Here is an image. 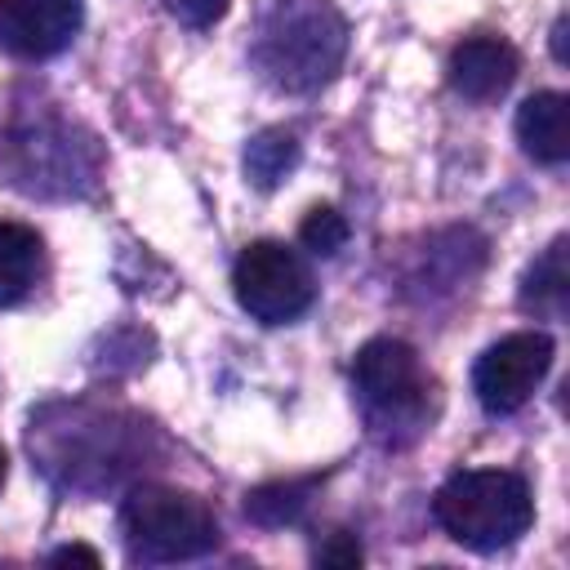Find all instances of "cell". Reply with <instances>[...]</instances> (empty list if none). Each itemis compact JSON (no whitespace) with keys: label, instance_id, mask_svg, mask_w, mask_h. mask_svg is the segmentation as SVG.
<instances>
[{"label":"cell","instance_id":"cell-12","mask_svg":"<svg viewBox=\"0 0 570 570\" xmlns=\"http://www.w3.org/2000/svg\"><path fill=\"white\" fill-rule=\"evenodd\" d=\"M298 160V142L289 129H263L249 147H245V174L258 187H276Z\"/></svg>","mask_w":570,"mask_h":570},{"label":"cell","instance_id":"cell-16","mask_svg":"<svg viewBox=\"0 0 570 570\" xmlns=\"http://www.w3.org/2000/svg\"><path fill=\"white\" fill-rule=\"evenodd\" d=\"M165 9L187 27H214L227 13V0H165Z\"/></svg>","mask_w":570,"mask_h":570},{"label":"cell","instance_id":"cell-9","mask_svg":"<svg viewBox=\"0 0 570 570\" xmlns=\"http://www.w3.org/2000/svg\"><path fill=\"white\" fill-rule=\"evenodd\" d=\"M517 138L525 156L543 165H561L570 156V102L557 89H543L517 107Z\"/></svg>","mask_w":570,"mask_h":570},{"label":"cell","instance_id":"cell-8","mask_svg":"<svg viewBox=\"0 0 570 570\" xmlns=\"http://www.w3.org/2000/svg\"><path fill=\"white\" fill-rule=\"evenodd\" d=\"M517 67H521V58H517V49L508 40H499V36H472V40L454 45L445 71H450L454 94H463L472 102H490V98H499V94L512 89Z\"/></svg>","mask_w":570,"mask_h":570},{"label":"cell","instance_id":"cell-2","mask_svg":"<svg viewBox=\"0 0 570 570\" xmlns=\"http://www.w3.org/2000/svg\"><path fill=\"white\" fill-rule=\"evenodd\" d=\"M432 512L454 543H463L472 552H499L530 530L534 499L517 472L468 468V472H454L436 490Z\"/></svg>","mask_w":570,"mask_h":570},{"label":"cell","instance_id":"cell-5","mask_svg":"<svg viewBox=\"0 0 570 570\" xmlns=\"http://www.w3.org/2000/svg\"><path fill=\"white\" fill-rule=\"evenodd\" d=\"M232 285H236V303L263 325H285V321L303 316L316 298V281H312L303 254L289 249L285 240L245 245L232 267Z\"/></svg>","mask_w":570,"mask_h":570},{"label":"cell","instance_id":"cell-10","mask_svg":"<svg viewBox=\"0 0 570 570\" xmlns=\"http://www.w3.org/2000/svg\"><path fill=\"white\" fill-rule=\"evenodd\" d=\"M40 258H45L40 236L22 223L0 218V307H13L36 289Z\"/></svg>","mask_w":570,"mask_h":570},{"label":"cell","instance_id":"cell-3","mask_svg":"<svg viewBox=\"0 0 570 570\" xmlns=\"http://www.w3.org/2000/svg\"><path fill=\"white\" fill-rule=\"evenodd\" d=\"M120 530L142 561H187L218 548V521L205 499L174 485H138L120 508Z\"/></svg>","mask_w":570,"mask_h":570},{"label":"cell","instance_id":"cell-17","mask_svg":"<svg viewBox=\"0 0 570 570\" xmlns=\"http://www.w3.org/2000/svg\"><path fill=\"white\" fill-rule=\"evenodd\" d=\"M49 561H53V566H89V570H94L102 557H98L94 548H85V543H67V548H58Z\"/></svg>","mask_w":570,"mask_h":570},{"label":"cell","instance_id":"cell-15","mask_svg":"<svg viewBox=\"0 0 570 570\" xmlns=\"http://www.w3.org/2000/svg\"><path fill=\"white\" fill-rule=\"evenodd\" d=\"M361 543H356V534H347V530H338V534H330L321 548H316V561L321 566H334V570H352V566H361Z\"/></svg>","mask_w":570,"mask_h":570},{"label":"cell","instance_id":"cell-13","mask_svg":"<svg viewBox=\"0 0 570 570\" xmlns=\"http://www.w3.org/2000/svg\"><path fill=\"white\" fill-rule=\"evenodd\" d=\"M307 490L312 481H276V485H258L245 494V512L258 525H285L307 508Z\"/></svg>","mask_w":570,"mask_h":570},{"label":"cell","instance_id":"cell-19","mask_svg":"<svg viewBox=\"0 0 570 570\" xmlns=\"http://www.w3.org/2000/svg\"><path fill=\"white\" fill-rule=\"evenodd\" d=\"M4 472H9V454H4V445H0V490H4Z\"/></svg>","mask_w":570,"mask_h":570},{"label":"cell","instance_id":"cell-7","mask_svg":"<svg viewBox=\"0 0 570 570\" xmlns=\"http://www.w3.org/2000/svg\"><path fill=\"white\" fill-rule=\"evenodd\" d=\"M85 22V0H0V49L13 58L62 53Z\"/></svg>","mask_w":570,"mask_h":570},{"label":"cell","instance_id":"cell-11","mask_svg":"<svg viewBox=\"0 0 570 570\" xmlns=\"http://www.w3.org/2000/svg\"><path fill=\"white\" fill-rule=\"evenodd\" d=\"M566 236H557L525 272L521 281V307L534 312V316H561L566 312Z\"/></svg>","mask_w":570,"mask_h":570},{"label":"cell","instance_id":"cell-4","mask_svg":"<svg viewBox=\"0 0 570 570\" xmlns=\"http://www.w3.org/2000/svg\"><path fill=\"white\" fill-rule=\"evenodd\" d=\"M352 383L361 392V405L374 432H396V428L414 432L428 414L432 379L419 352L401 338H370L352 361Z\"/></svg>","mask_w":570,"mask_h":570},{"label":"cell","instance_id":"cell-1","mask_svg":"<svg viewBox=\"0 0 570 570\" xmlns=\"http://www.w3.org/2000/svg\"><path fill=\"white\" fill-rule=\"evenodd\" d=\"M347 58V18L330 0H276L263 18L254 62L258 71L285 89L307 94L321 89Z\"/></svg>","mask_w":570,"mask_h":570},{"label":"cell","instance_id":"cell-6","mask_svg":"<svg viewBox=\"0 0 570 570\" xmlns=\"http://www.w3.org/2000/svg\"><path fill=\"white\" fill-rule=\"evenodd\" d=\"M548 365H552V338L543 330H517L481 352L472 370V392L485 414H512L534 396Z\"/></svg>","mask_w":570,"mask_h":570},{"label":"cell","instance_id":"cell-18","mask_svg":"<svg viewBox=\"0 0 570 570\" xmlns=\"http://www.w3.org/2000/svg\"><path fill=\"white\" fill-rule=\"evenodd\" d=\"M552 58H557V62H566V13L552 22Z\"/></svg>","mask_w":570,"mask_h":570},{"label":"cell","instance_id":"cell-14","mask_svg":"<svg viewBox=\"0 0 570 570\" xmlns=\"http://www.w3.org/2000/svg\"><path fill=\"white\" fill-rule=\"evenodd\" d=\"M298 240H303L312 254L330 258V254H338V249L347 245V218H343L334 205H316V209H307V218H303V227H298Z\"/></svg>","mask_w":570,"mask_h":570}]
</instances>
